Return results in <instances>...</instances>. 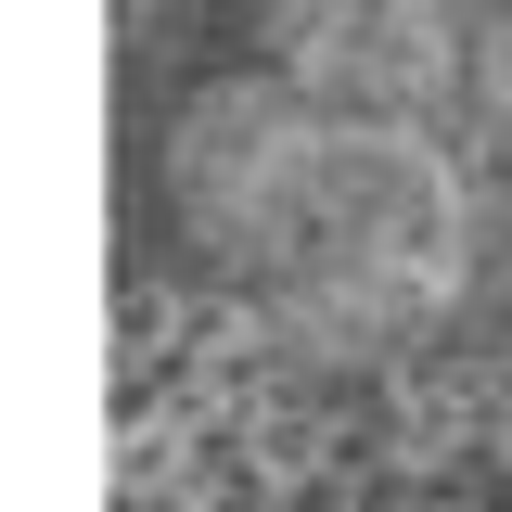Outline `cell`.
Here are the masks:
<instances>
[{"label": "cell", "instance_id": "1", "mask_svg": "<svg viewBox=\"0 0 512 512\" xmlns=\"http://www.w3.org/2000/svg\"><path fill=\"white\" fill-rule=\"evenodd\" d=\"M116 244L320 384L512 359V0H141Z\"/></svg>", "mask_w": 512, "mask_h": 512}]
</instances>
